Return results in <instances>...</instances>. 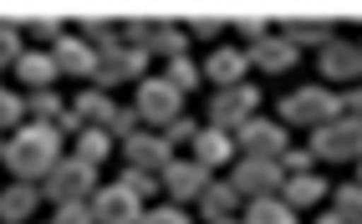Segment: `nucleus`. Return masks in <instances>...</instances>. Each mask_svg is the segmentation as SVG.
Returning a JSON list of instances; mask_svg holds the SVG:
<instances>
[{"mask_svg":"<svg viewBox=\"0 0 362 224\" xmlns=\"http://www.w3.org/2000/svg\"><path fill=\"white\" fill-rule=\"evenodd\" d=\"M52 61L62 77H77V82H92L98 77V52L82 41V36H57L52 41Z\"/></svg>","mask_w":362,"mask_h":224,"instance_id":"15","label":"nucleus"},{"mask_svg":"<svg viewBox=\"0 0 362 224\" xmlns=\"http://www.w3.org/2000/svg\"><path fill=\"white\" fill-rule=\"evenodd\" d=\"M286 173H281V158H235L230 168V189L240 199H265V194H281Z\"/></svg>","mask_w":362,"mask_h":224,"instance_id":"8","label":"nucleus"},{"mask_svg":"<svg viewBox=\"0 0 362 224\" xmlns=\"http://www.w3.org/2000/svg\"><path fill=\"white\" fill-rule=\"evenodd\" d=\"M66 112V102H62V97L57 92H31L26 97V117L31 122H46V128H57V117Z\"/></svg>","mask_w":362,"mask_h":224,"instance_id":"28","label":"nucleus"},{"mask_svg":"<svg viewBox=\"0 0 362 224\" xmlns=\"http://www.w3.org/2000/svg\"><path fill=\"white\" fill-rule=\"evenodd\" d=\"M87 209H92L98 224H138L143 219V199L133 189H123V184H98L92 199H87Z\"/></svg>","mask_w":362,"mask_h":224,"instance_id":"10","label":"nucleus"},{"mask_svg":"<svg viewBox=\"0 0 362 224\" xmlns=\"http://www.w3.org/2000/svg\"><path fill=\"white\" fill-rule=\"evenodd\" d=\"M71 148H77V153H71V158H82L87 168H103L107 158H112V138H107V128H82L77 138H71Z\"/></svg>","mask_w":362,"mask_h":224,"instance_id":"24","label":"nucleus"},{"mask_svg":"<svg viewBox=\"0 0 362 224\" xmlns=\"http://www.w3.org/2000/svg\"><path fill=\"white\" fill-rule=\"evenodd\" d=\"M138 128H143V122H138L133 107H112V117H107V138H112V143H123V138L138 133Z\"/></svg>","mask_w":362,"mask_h":224,"instance_id":"34","label":"nucleus"},{"mask_svg":"<svg viewBox=\"0 0 362 224\" xmlns=\"http://www.w3.org/2000/svg\"><path fill=\"white\" fill-rule=\"evenodd\" d=\"M26 52V41H21V26H0V71H11Z\"/></svg>","mask_w":362,"mask_h":224,"instance_id":"32","label":"nucleus"},{"mask_svg":"<svg viewBox=\"0 0 362 224\" xmlns=\"http://www.w3.org/2000/svg\"><path fill=\"white\" fill-rule=\"evenodd\" d=\"M255 107H260V87L255 82L220 87V92H214V102H209V128L235 133V128H245V122L255 117Z\"/></svg>","mask_w":362,"mask_h":224,"instance_id":"7","label":"nucleus"},{"mask_svg":"<svg viewBox=\"0 0 362 224\" xmlns=\"http://www.w3.org/2000/svg\"><path fill=\"white\" fill-rule=\"evenodd\" d=\"M194 204H199V214H204V224H209V219H230V214H240V204H245V199L230 189V179H209Z\"/></svg>","mask_w":362,"mask_h":224,"instance_id":"21","label":"nucleus"},{"mask_svg":"<svg viewBox=\"0 0 362 224\" xmlns=\"http://www.w3.org/2000/svg\"><path fill=\"white\" fill-rule=\"evenodd\" d=\"M92 189H98V168H87L82 158H62L41 179V199H52V204H77V199H92Z\"/></svg>","mask_w":362,"mask_h":224,"instance_id":"5","label":"nucleus"},{"mask_svg":"<svg viewBox=\"0 0 362 224\" xmlns=\"http://www.w3.org/2000/svg\"><path fill=\"white\" fill-rule=\"evenodd\" d=\"M163 82L174 87V92H184V97H189V92L204 82V71H199V61H194V57H174V61H163Z\"/></svg>","mask_w":362,"mask_h":224,"instance_id":"26","label":"nucleus"},{"mask_svg":"<svg viewBox=\"0 0 362 224\" xmlns=\"http://www.w3.org/2000/svg\"><path fill=\"white\" fill-rule=\"evenodd\" d=\"M357 46H362V41H357Z\"/></svg>","mask_w":362,"mask_h":224,"instance_id":"44","label":"nucleus"},{"mask_svg":"<svg viewBox=\"0 0 362 224\" xmlns=\"http://www.w3.org/2000/svg\"><path fill=\"white\" fill-rule=\"evenodd\" d=\"M0 163L11 168V179L41 184L46 173L62 163V133L46 128V122H21V128L6 138V153H0Z\"/></svg>","mask_w":362,"mask_h":224,"instance_id":"1","label":"nucleus"},{"mask_svg":"<svg viewBox=\"0 0 362 224\" xmlns=\"http://www.w3.org/2000/svg\"><path fill=\"white\" fill-rule=\"evenodd\" d=\"M291 138H286V122L281 117H250L245 128H235V153L240 158H281Z\"/></svg>","mask_w":362,"mask_h":224,"instance_id":"6","label":"nucleus"},{"mask_svg":"<svg viewBox=\"0 0 362 224\" xmlns=\"http://www.w3.org/2000/svg\"><path fill=\"white\" fill-rule=\"evenodd\" d=\"M311 158L317 163H357L362 158V122L357 117H337L327 128L311 133Z\"/></svg>","mask_w":362,"mask_h":224,"instance_id":"4","label":"nucleus"},{"mask_svg":"<svg viewBox=\"0 0 362 224\" xmlns=\"http://www.w3.org/2000/svg\"><path fill=\"white\" fill-rule=\"evenodd\" d=\"M11 71L21 77V87H26V92H52V82L62 77L57 61H52V52H31V46L21 52V61H16Z\"/></svg>","mask_w":362,"mask_h":224,"instance_id":"20","label":"nucleus"},{"mask_svg":"<svg viewBox=\"0 0 362 224\" xmlns=\"http://www.w3.org/2000/svg\"><path fill=\"white\" fill-rule=\"evenodd\" d=\"M0 153H6V138H0Z\"/></svg>","mask_w":362,"mask_h":224,"instance_id":"43","label":"nucleus"},{"mask_svg":"<svg viewBox=\"0 0 362 224\" xmlns=\"http://www.w3.org/2000/svg\"><path fill=\"white\" fill-rule=\"evenodd\" d=\"M342 112L362 122V87H347V97H342Z\"/></svg>","mask_w":362,"mask_h":224,"instance_id":"39","label":"nucleus"},{"mask_svg":"<svg viewBox=\"0 0 362 224\" xmlns=\"http://www.w3.org/2000/svg\"><path fill=\"white\" fill-rule=\"evenodd\" d=\"M189 148H194V153H189V158H194L199 168H209V173L240 158V153H235V133H220V128H199Z\"/></svg>","mask_w":362,"mask_h":224,"instance_id":"17","label":"nucleus"},{"mask_svg":"<svg viewBox=\"0 0 362 224\" xmlns=\"http://www.w3.org/2000/svg\"><path fill=\"white\" fill-rule=\"evenodd\" d=\"M82 41H87L98 57H107V52H117V46H123V41H117V31L103 26V20H87V26H82Z\"/></svg>","mask_w":362,"mask_h":224,"instance_id":"31","label":"nucleus"},{"mask_svg":"<svg viewBox=\"0 0 362 224\" xmlns=\"http://www.w3.org/2000/svg\"><path fill=\"white\" fill-rule=\"evenodd\" d=\"M204 184H209V168H199L194 158H174V163L158 173V194H168V199L184 204V209L204 194Z\"/></svg>","mask_w":362,"mask_h":224,"instance_id":"12","label":"nucleus"},{"mask_svg":"<svg viewBox=\"0 0 362 224\" xmlns=\"http://www.w3.org/2000/svg\"><path fill=\"white\" fill-rule=\"evenodd\" d=\"M352 184H362V158H357V179H352Z\"/></svg>","mask_w":362,"mask_h":224,"instance_id":"42","label":"nucleus"},{"mask_svg":"<svg viewBox=\"0 0 362 224\" xmlns=\"http://www.w3.org/2000/svg\"><path fill=\"white\" fill-rule=\"evenodd\" d=\"M52 224H98V219H92L87 199H77V204H57V219Z\"/></svg>","mask_w":362,"mask_h":224,"instance_id":"38","label":"nucleus"},{"mask_svg":"<svg viewBox=\"0 0 362 224\" xmlns=\"http://www.w3.org/2000/svg\"><path fill=\"white\" fill-rule=\"evenodd\" d=\"M296 57H301L296 46L286 41V36H271V31H265L260 41H250V46H245V61H250V66H260L265 77H286V71L296 66Z\"/></svg>","mask_w":362,"mask_h":224,"instance_id":"14","label":"nucleus"},{"mask_svg":"<svg viewBox=\"0 0 362 224\" xmlns=\"http://www.w3.org/2000/svg\"><path fill=\"white\" fill-rule=\"evenodd\" d=\"M46 204L41 184H6L0 189V224H36V209Z\"/></svg>","mask_w":362,"mask_h":224,"instance_id":"16","label":"nucleus"},{"mask_svg":"<svg viewBox=\"0 0 362 224\" xmlns=\"http://www.w3.org/2000/svg\"><path fill=\"white\" fill-rule=\"evenodd\" d=\"M138 224H194V219H189L184 204H163V209H143Z\"/></svg>","mask_w":362,"mask_h":224,"instance_id":"35","label":"nucleus"},{"mask_svg":"<svg viewBox=\"0 0 362 224\" xmlns=\"http://www.w3.org/2000/svg\"><path fill=\"white\" fill-rule=\"evenodd\" d=\"M123 189H133L138 199H148V194H158V179L153 173H143V168H123V179H117Z\"/></svg>","mask_w":362,"mask_h":224,"instance_id":"36","label":"nucleus"},{"mask_svg":"<svg viewBox=\"0 0 362 224\" xmlns=\"http://www.w3.org/2000/svg\"><path fill=\"white\" fill-rule=\"evenodd\" d=\"M327 194H332V184L322 179L317 168H311V173H286V184H281V199H286L296 214H301V209H317Z\"/></svg>","mask_w":362,"mask_h":224,"instance_id":"19","label":"nucleus"},{"mask_svg":"<svg viewBox=\"0 0 362 224\" xmlns=\"http://www.w3.org/2000/svg\"><path fill=\"white\" fill-rule=\"evenodd\" d=\"M240 224H296V209L286 204L281 194L245 199V204H240Z\"/></svg>","mask_w":362,"mask_h":224,"instance_id":"22","label":"nucleus"},{"mask_svg":"<svg viewBox=\"0 0 362 224\" xmlns=\"http://www.w3.org/2000/svg\"><path fill=\"white\" fill-rule=\"evenodd\" d=\"M209 224H240V214H230V219H209Z\"/></svg>","mask_w":362,"mask_h":224,"instance_id":"41","label":"nucleus"},{"mask_svg":"<svg viewBox=\"0 0 362 224\" xmlns=\"http://www.w3.org/2000/svg\"><path fill=\"white\" fill-rule=\"evenodd\" d=\"M117 148H123L128 168H143V173H153V179H158V173H163L168 163H174V148H168V143H163V133H153V128H138V133H128Z\"/></svg>","mask_w":362,"mask_h":224,"instance_id":"11","label":"nucleus"},{"mask_svg":"<svg viewBox=\"0 0 362 224\" xmlns=\"http://www.w3.org/2000/svg\"><path fill=\"white\" fill-rule=\"evenodd\" d=\"M317 71H322V87H337V82L362 87V46H357V41H342V36H332L322 52H317Z\"/></svg>","mask_w":362,"mask_h":224,"instance_id":"9","label":"nucleus"},{"mask_svg":"<svg viewBox=\"0 0 362 224\" xmlns=\"http://www.w3.org/2000/svg\"><path fill=\"white\" fill-rule=\"evenodd\" d=\"M148 61H153L148 52H133V46H117V52L98 57V77H92V87L112 92V87H123V82H143V66H148Z\"/></svg>","mask_w":362,"mask_h":224,"instance_id":"13","label":"nucleus"},{"mask_svg":"<svg viewBox=\"0 0 362 224\" xmlns=\"http://www.w3.org/2000/svg\"><path fill=\"white\" fill-rule=\"evenodd\" d=\"M66 107L82 117V128H107V117H112V107H117V102H112V97H107L103 87H82Z\"/></svg>","mask_w":362,"mask_h":224,"instance_id":"23","label":"nucleus"},{"mask_svg":"<svg viewBox=\"0 0 362 224\" xmlns=\"http://www.w3.org/2000/svg\"><path fill=\"white\" fill-rule=\"evenodd\" d=\"M332 209L342 214L347 224H362V184H342V189H332Z\"/></svg>","mask_w":362,"mask_h":224,"instance_id":"29","label":"nucleus"},{"mask_svg":"<svg viewBox=\"0 0 362 224\" xmlns=\"http://www.w3.org/2000/svg\"><path fill=\"white\" fill-rule=\"evenodd\" d=\"M342 117V97H337L332 87H296V92H286L281 97V122L286 128H327V122Z\"/></svg>","mask_w":362,"mask_h":224,"instance_id":"2","label":"nucleus"},{"mask_svg":"<svg viewBox=\"0 0 362 224\" xmlns=\"http://www.w3.org/2000/svg\"><path fill=\"white\" fill-rule=\"evenodd\" d=\"M148 57H163V61L189 57V31H184V26H153V36H148Z\"/></svg>","mask_w":362,"mask_h":224,"instance_id":"25","label":"nucleus"},{"mask_svg":"<svg viewBox=\"0 0 362 224\" xmlns=\"http://www.w3.org/2000/svg\"><path fill=\"white\" fill-rule=\"evenodd\" d=\"M317 224H347V219H342V214L332 209V214H317Z\"/></svg>","mask_w":362,"mask_h":224,"instance_id":"40","label":"nucleus"},{"mask_svg":"<svg viewBox=\"0 0 362 224\" xmlns=\"http://www.w3.org/2000/svg\"><path fill=\"white\" fill-rule=\"evenodd\" d=\"M199 71H204L214 87H240V82H245V71H250V61H245V52H240V46H214Z\"/></svg>","mask_w":362,"mask_h":224,"instance_id":"18","label":"nucleus"},{"mask_svg":"<svg viewBox=\"0 0 362 224\" xmlns=\"http://www.w3.org/2000/svg\"><path fill=\"white\" fill-rule=\"evenodd\" d=\"M21 122H26V97L11 92V87H0V133H16Z\"/></svg>","mask_w":362,"mask_h":224,"instance_id":"30","label":"nucleus"},{"mask_svg":"<svg viewBox=\"0 0 362 224\" xmlns=\"http://www.w3.org/2000/svg\"><path fill=\"white\" fill-rule=\"evenodd\" d=\"M317 158H311V148H286L281 153V173H311Z\"/></svg>","mask_w":362,"mask_h":224,"instance_id":"37","label":"nucleus"},{"mask_svg":"<svg viewBox=\"0 0 362 224\" xmlns=\"http://www.w3.org/2000/svg\"><path fill=\"white\" fill-rule=\"evenodd\" d=\"M194 133H199V122L184 112V117H174V122L163 128V143H168V148H189V143H194Z\"/></svg>","mask_w":362,"mask_h":224,"instance_id":"33","label":"nucleus"},{"mask_svg":"<svg viewBox=\"0 0 362 224\" xmlns=\"http://www.w3.org/2000/svg\"><path fill=\"white\" fill-rule=\"evenodd\" d=\"M133 112H138L143 128L163 133L174 117H184V92H174L163 77H143L138 82V97H133Z\"/></svg>","mask_w":362,"mask_h":224,"instance_id":"3","label":"nucleus"},{"mask_svg":"<svg viewBox=\"0 0 362 224\" xmlns=\"http://www.w3.org/2000/svg\"><path fill=\"white\" fill-rule=\"evenodd\" d=\"M281 36L291 41L296 52H301V46H311V52H322V46H327V41H332L337 31H332V26H322V20H296V26H286Z\"/></svg>","mask_w":362,"mask_h":224,"instance_id":"27","label":"nucleus"}]
</instances>
